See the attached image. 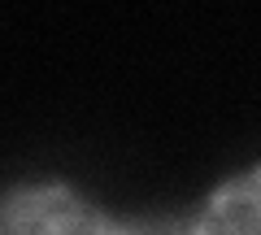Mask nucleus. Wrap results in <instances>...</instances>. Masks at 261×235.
Masks as SVG:
<instances>
[{
  "mask_svg": "<svg viewBox=\"0 0 261 235\" xmlns=\"http://www.w3.org/2000/svg\"><path fill=\"white\" fill-rule=\"evenodd\" d=\"M0 235H126V226L65 183H27L5 196Z\"/></svg>",
  "mask_w": 261,
  "mask_h": 235,
  "instance_id": "nucleus-1",
  "label": "nucleus"
},
{
  "mask_svg": "<svg viewBox=\"0 0 261 235\" xmlns=\"http://www.w3.org/2000/svg\"><path fill=\"white\" fill-rule=\"evenodd\" d=\"M192 235H261V166L240 170L192 218Z\"/></svg>",
  "mask_w": 261,
  "mask_h": 235,
  "instance_id": "nucleus-2",
  "label": "nucleus"
},
{
  "mask_svg": "<svg viewBox=\"0 0 261 235\" xmlns=\"http://www.w3.org/2000/svg\"><path fill=\"white\" fill-rule=\"evenodd\" d=\"M126 235H192V222H170V218H148V222H126Z\"/></svg>",
  "mask_w": 261,
  "mask_h": 235,
  "instance_id": "nucleus-3",
  "label": "nucleus"
}]
</instances>
